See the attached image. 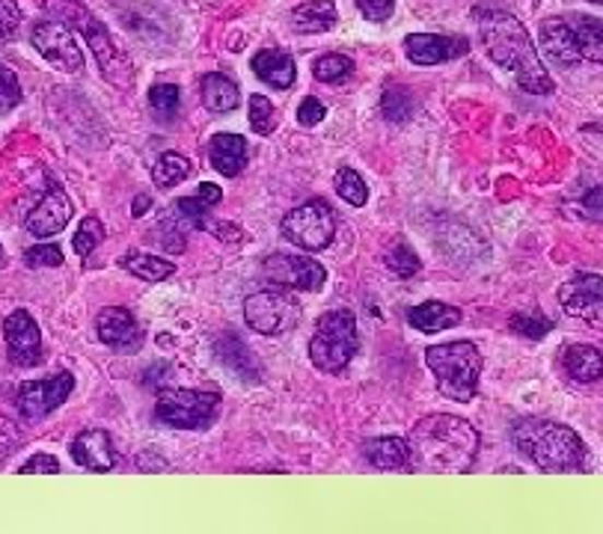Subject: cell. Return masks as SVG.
<instances>
[{"instance_id": "6da1fadb", "label": "cell", "mask_w": 603, "mask_h": 534, "mask_svg": "<svg viewBox=\"0 0 603 534\" xmlns=\"http://www.w3.org/2000/svg\"><path fill=\"white\" fill-rule=\"evenodd\" d=\"M478 36L487 57L506 72L515 74L520 90L532 95H551L556 90L551 72L544 69L539 48L530 39L527 27L511 12L482 10L478 12Z\"/></svg>"}, {"instance_id": "7a4b0ae2", "label": "cell", "mask_w": 603, "mask_h": 534, "mask_svg": "<svg viewBox=\"0 0 603 534\" xmlns=\"http://www.w3.org/2000/svg\"><path fill=\"white\" fill-rule=\"evenodd\" d=\"M411 466L423 472H470L478 458V430L461 416L435 413L407 434Z\"/></svg>"}, {"instance_id": "3957f363", "label": "cell", "mask_w": 603, "mask_h": 534, "mask_svg": "<svg viewBox=\"0 0 603 534\" xmlns=\"http://www.w3.org/2000/svg\"><path fill=\"white\" fill-rule=\"evenodd\" d=\"M511 442L541 472H580L589 458L580 434L553 419L515 422Z\"/></svg>"}, {"instance_id": "277c9868", "label": "cell", "mask_w": 603, "mask_h": 534, "mask_svg": "<svg viewBox=\"0 0 603 534\" xmlns=\"http://www.w3.org/2000/svg\"><path fill=\"white\" fill-rule=\"evenodd\" d=\"M43 12L54 22H63L69 31H78L90 43V51L96 54L98 72L107 84L117 90H131L134 86V66L128 54L114 43V36L105 24L98 22L93 12L78 0H43Z\"/></svg>"}, {"instance_id": "5b68a950", "label": "cell", "mask_w": 603, "mask_h": 534, "mask_svg": "<svg viewBox=\"0 0 603 534\" xmlns=\"http://www.w3.org/2000/svg\"><path fill=\"white\" fill-rule=\"evenodd\" d=\"M541 51L556 66H603V19L582 12L553 15L539 31Z\"/></svg>"}, {"instance_id": "8992f818", "label": "cell", "mask_w": 603, "mask_h": 534, "mask_svg": "<svg viewBox=\"0 0 603 534\" xmlns=\"http://www.w3.org/2000/svg\"><path fill=\"white\" fill-rule=\"evenodd\" d=\"M425 366L431 368L437 380V392L458 404H470L478 392L482 378V351L473 342H449L425 351Z\"/></svg>"}, {"instance_id": "52a82bcc", "label": "cell", "mask_w": 603, "mask_h": 534, "mask_svg": "<svg viewBox=\"0 0 603 534\" xmlns=\"http://www.w3.org/2000/svg\"><path fill=\"white\" fill-rule=\"evenodd\" d=\"M360 351V333H357V318L348 309H333L318 318L316 333L309 339V363L324 371L339 375L342 368Z\"/></svg>"}, {"instance_id": "ba28073f", "label": "cell", "mask_w": 603, "mask_h": 534, "mask_svg": "<svg viewBox=\"0 0 603 534\" xmlns=\"http://www.w3.org/2000/svg\"><path fill=\"white\" fill-rule=\"evenodd\" d=\"M221 407L217 392H202V389H161L155 401V419L161 425L179 430L209 428Z\"/></svg>"}, {"instance_id": "9c48e42d", "label": "cell", "mask_w": 603, "mask_h": 534, "mask_svg": "<svg viewBox=\"0 0 603 534\" xmlns=\"http://www.w3.org/2000/svg\"><path fill=\"white\" fill-rule=\"evenodd\" d=\"M280 235L307 252L328 250L336 238V211L328 200H309L292 209L280 223Z\"/></svg>"}, {"instance_id": "30bf717a", "label": "cell", "mask_w": 603, "mask_h": 534, "mask_svg": "<svg viewBox=\"0 0 603 534\" xmlns=\"http://www.w3.org/2000/svg\"><path fill=\"white\" fill-rule=\"evenodd\" d=\"M244 321L250 330L262 335L288 333L300 321V304L295 294L283 292V288H265L244 300Z\"/></svg>"}, {"instance_id": "8fae6325", "label": "cell", "mask_w": 603, "mask_h": 534, "mask_svg": "<svg viewBox=\"0 0 603 534\" xmlns=\"http://www.w3.org/2000/svg\"><path fill=\"white\" fill-rule=\"evenodd\" d=\"M561 312L582 324L603 330V276L601 273H574L559 288Z\"/></svg>"}, {"instance_id": "7c38bea8", "label": "cell", "mask_w": 603, "mask_h": 534, "mask_svg": "<svg viewBox=\"0 0 603 534\" xmlns=\"http://www.w3.org/2000/svg\"><path fill=\"white\" fill-rule=\"evenodd\" d=\"M31 43L33 48L43 54L48 63L57 66L60 72L78 74L84 69V54H81L78 43H74V33L69 31L63 22H54V19L39 22L33 27Z\"/></svg>"}, {"instance_id": "4fadbf2b", "label": "cell", "mask_w": 603, "mask_h": 534, "mask_svg": "<svg viewBox=\"0 0 603 534\" xmlns=\"http://www.w3.org/2000/svg\"><path fill=\"white\" fill-rule=\"evenodd\" d=\"M262 271L274 285L295 288V292H318L328 280L324 264H318L309 256H288V252H271L262 262Z\"/></svg>"}, {"instance_id": "5bb4252c", "label": "cell", "mask_w": 603, "mask_h": 534, "mask_svg": "<svg viewBox=\"0 0 603 534\" xmlns=\"http://www.w3.org/2000/svg\"><path fill=\"white\" fill-rule=\"evenodd\" d=\"M74 389V378L69 371H57L48 380H27L19 387V413L27 422L45 419L48 413L60 407Z\"/></svg>"}, {"instance_id": "9a60e30c", "label": "cell", "mask_w": 603, "mask_h": 534, "mask_svg": "<svg viewBox=\"0 0 603 534\" xmlns=\"http://www.w3.org/2000/svg\"><path fill=\"white\" fill-rule=\"evenodd\" d=\"M3 339H7V354H10L12 366L31 368L43 359V333L31 312L15 309L3 321Z\"/></svg>"}, {"instance_id": "2e32d148", "label": "cell", "mask_w": 603, "mask_h": 534, "mask_svg": "<svg viewBox=\"0 0 603 534\" xmlns=\"http://www.w3.org/2000/svg\"><path fill=\"white\" fill-rule=\"evenodd\" d=\"M72 197L66 193L63 185H48V193H45L39 205L27 214V232H31L33 238H54V235H60V232L69 226L72 221Z\"/></svg>"}, {"instance_id": "e0dca14e", "label": "cell", "mask_w": 603, "mask_h": 534, "mask_svg": "<svg viewBox=\"0 0 603 534\" xmlns=\"http://www.w3.org/2000/svg\"><path fill=\"white\" fill-rule=\"evenodd\" d=\"M404 54L413 66H440L470 54L464 36H440V33H411L404 39Z\"/></svg>"}, {"instance_id": "ac0fdd59", "label": "cell", "mask_w": 603, "mask_h": 534, "mask_svg": "<svg viewBox=\"0 0 603 534\" xmlns=\"http://www.w3.org/2000/svg\"><path fill=\"white\" fill-rule=\"evenodd\" d=\"M96 333L107 347H117L122 354H134L143 345V330L126 306H105L96 315Z\"/></svg>"}, {"instance_id": "d6986e66", "label": "cell", "mask_w": 603, "mask_h": 534, "mask_svg": "<svg viewBox=\"0 0 603 534\" xmlns=\"http://www.w3.org/2000/svg\"><path fill=\"white\" fill-rule=\"evenodd\" d=\"M69 451H72V461L90 472H110L117 466L114 440H110V434L102 428L81 430L72 440V446H69Z\"/></svg>"}, {"instance_id": "ffe728a7", "label": "cell", "mask_w": 603, "mask_h": 534, "mask_svg": "<svg viewBox=\"0 0 603 534\" xmlns=\"http://www.w3.org/2000/svg\"><path fill=\"white\" fill-rule=\"evenodd\" d=\"M256 78H262L268 86L274 90H288L297 81V66L292 54L280 51V48H265L253 57Z\"/></svg>"}, {"instance_id": "44dd1931", "label": "cell", "mask_w": 603, "mask_h": 534, "mask_svg": "<svg viewBox=\"0 0 603 534\" xmlns=\"http://www.w3.org/2000/svg\"><path fill=\"white\" fill-rule=\"evenodd\" d=\"M288 24H292V31L304 33V36L328 33L336 27V7H333V0H307L292 10Z\"/></svg>"}, {"instance_id": "7402d4cb", "label": "cell", "mask_w": 603, "mask_h": 534, "mask_svg": "<svg viewBox=\"0 0 603 534\" xmlns=\"http://www.w3.org/2000/svg\"><path fill=\"white\" fill-rule=\"evenodd\" d=\"M565 375L577 383H598L603 378V354L594 345H571L561 354Z\"/></svg>"}, {"instance_id": "603a6c76", "label": "cell", "mask_w": 603, "mask_h": 534, "mask_svg": "<svg viewBox=\"0 0 603 534\" xmlns=\"http://www.w3.org/2000/svg\"><path fill=\"white\" fill-rule=\"evenodd\" d=\"M200 98L205 110H212V114H233L235 107L241 105V90H238L233 78L212 72L202 78Z\"/></svg>"}, {"instance_id": "cb8c5ba5", "label": "cell", "mask_w": 603, "mask_h": 534, "mask_svg": "<svg viewBox=\"0 0 603 534\" xmlns=\"http://www.w3.org/2000/svg\"><path fill=\"white\" fill-rule=\"evenodd\" d=\"M209 161L221 176H238L247 167V140L238 134H217L209 146Z\"/></svg>"}, {"instance_id": "d4e9b609", "label": "cell", "mask_w": 603, "mask_h": 534, "mask_svg": "<svg viewBox=\"0 0 603 534\" xmlns=\"http://www.w3.org/2000/svg\"><path fill=\"white\" fill-rule=\"evenodd\" d=\"M363 458L378 470H404L411 466V449L402 437H375L363 442Z\"/></svg>"}, {"instance_id": "484cf974", "label": "cell", "mask_w": 603, "mask_h": 534, "mask_svg": "<svg viewBox=\"0 0 603 534\" xmlns=\"http://www.w3.org/2000/svg\"><path fill=\"white\" fill-rule=\"evenodd\" d=\"M461 318H464V315H461L458 306L437 304V300L413 306L411 312H407V321H411L413 330H419V333H440L446 327L461 324Z\"/></svg>"}, {"instance_id": "4316f807", "label": "cell", "mask_w": 603, "mask_h": 534, "mask_svg": "<svg viewBox=\"0 0 603 534\" xmlns=\"http://www.w3.org/2000/svg\"><path fill=\"white\" fill-rule=\"evenodd\" d=\"M119 268L128 271L131 276H138L143 283H164L176 273V264L169 259H161V256H146V252L131 250L119 259Z\"/></svg>"}, {"instance_id": "83f0119b", "label": "cell", "mask_w": 603, "mask_h": 534, "mask_svg": "<svg viewBox=\"0 0 603 534\" xmlns=\"http://www.w3.org/2000/svg\"><path fill=\"white\" fill-rule=\"evenodd\" d=\"M214 351H217V356H221L223 366H229L233 371L244 375L247 380L259 378V366H256L253 354L247 351V345H244L241 339H235V335H221V339H217V345H214Z\"/></svg>"}, {"instance_id": "f1b7e54d", "label": "cell", "mask_w": 603, "mask_h": 534, "mask_svg": "<svg viewBox=\"0 0 603 534\" xmlns=\"http://www.w3.org/2000/svg\"><path fill=\"white\" fill-rule=\"evenodd\" d=\"M191 169L193 164L185 155H179V152H164V155H158V161L152 164V181H155L161 190H169L191 176Z\"/></svg>"}, {"instance_id": "f546056e", "label": "cell", "mask_w": 603, "mask_h": 534, "mask_svg": "<svg viewBox=\"0 0 603 534\" xmlns=\"http://www.w3.org/2000/svg\"><path fill=\"white\" fill-rule=\"evenodd\" d=\"M312 74L321 84H345L354 78V60L345 54H324L312 66Z\"/></svg>"}, {"instance_id": "4dcf8cb0", "label": "cell", "mask_w": 603, "mask_h": 534, "mask_svg": "<svg viewBox=\"0 0 603 534\" xmlns=\"http://www.w3.org/2000/svg\"><path fill=\"white\" fill-rule=\"evenodd\" d=\"M333 185H336L339 197L348 202V205H354V209H363V205L369 202V188H366V181H363L354 169L348 167L339 169L336 178H333Z\"/></svg>"}, {"instance_id": "1f68e13d", "label": "cell", "mask_w": 603, "mask_h": 534, "mask_svg": "<svg viewBox=\"0 0 603 534\" xmlns=\"http://www.w3.org/2000/svg\"><path fill=\"white\" fill-rule=\"evenodd\" d=\"M102 241H105V223L98 221V217H84L81 226H78V232H74L72 247L74 252H78V256L86 262V259H90V252H96V247Z\"/></svg>"}, {"instance_id": "d6a6232c", "label": "cell", "mask_w": 603, "mask_h": 534, "mask_svg": "<svg viewBox=\"0 0 603 534\" xmlns=\"http://www.w3.org/2000/svg\"><path fill=\"white\" fill-rule=\"evenodd\" d=\"M181 105V93L179 86L173 84H155L149 90V107L161 116V119H173L179 114Z\"/></svg>"}, {"instance_id": "836d02e7", "label": "cell", "mask_w": 603, "mask_h": 534, "mask_svg": "<svg viewBox=\"0 0 603 534\" xmlns=\"http://www.w3.org/2000/svg\"><path fill=\"white\" fill-rule=\"evenodd\" d=\"M250 128L262 137L274 134L276 107L271 105V98H265V95H250Z\"/></svg>"}, {"instance_id": "e575fe53", "label": "cell", "mask_w": 603, "mask_h": 534, "mask_svg": "<svg viewBox=\"0 0 603 534\" xmlns=\"http://www.w3.org/2000/svg\"><path fill=\"white\" fill-rule=\"evenodd\" d=\"M381 114L387 116L390 122H404V119L413 114L411 93L402 90V86H390L381 98Z\"/></svg>"}, {"instance_id": "d590c367", "label": "cell", "mask_w": 603, "mask_h": 534, "mask_svg": "<svg viewBox=\"0 0 603 534\" xmlns=\"http://www.w3.org/2000/svg\"><path fill=\"white\" fill-rule=\"evenodd\" d=\"M387 268H390L395 276H413V273L419 271V256L411 250V247H404V244H395L390 252H387Z\"/></svg>"}, {"instance_id": "8d00e7d4", "label": "cell", "mask_w": 603, "mask_h": 534, "mask_svg": "<svg viewBox=\"0 0 603 534\" xmlns=\"http://www.w3.org/2000/svg\"><path fill=\"white\" fill-rule=\"evenodd\" d=\"M22 98H24V90L22 84H19L15 72L7 69V66H0V114H7V110H12V107L22 105Z\"/></svg>"}, {"instance_id": "74e56055", "label": "cell", "mask_w": 603, "mask_h": 534, "mask_svg": "<svg viewBox=\"0 0 603 534\" xmlns=\"http://www.w3.org/2000/svg\"><path fill=\"white\" fill-rule=\"evenodd\" d=\"M209 205L205 202H200L197 197H181V200H176V214H179L181 221L188 223V226H193V229H205L209 226Z\"/></svg>"}, {"instance_id": "f35d334b", "label": "cell", "mask_w": 603, "mask_h": 534, "mask_svg": "<svg viewBox=\"0 0 603 534\" xmlns=\"http://www.w3.org/2000/svg\"><path fill=\"white\" fill-rule=\"evenodd\" d=\"M24 264L27 268H60L63 264V250L57 244H36L24 252Z\"/></svg>"}, {"instance_id": "ab89813d", "label": "cell", "mask_w": 603, "mask_h": 534, "mask_svg": "<svg viewBox=\"0 0 603 534\" xmlns=\"http://www.w3.org/2000/svg\"><path fill=\"white\" fill-rule=\"evenodd\" d=\"M511 330L520 335H527V339H544V335L551 333L553 324L547 318H530V315H515L511 318Z\"/></svg>"}, {"instance_id": "60d3db41", "label": "cell", "mask_w": 603, "mask_h": 534, "mask_svg": "<svg viewBox=\"0 0 603 534\" xmlns=\"http://www.w3.org/2000/svg\"><path fill=\"white\" fill-rule=\"evenodd\" d=\"M22 24V7L15 0H0V43L10 39Z\"/></svg>"}, {"instance_id": "b9f144b4", "label": "cell", "mask_w": 603, "mask_h": 534, "mask_svg": "<svg viewBox=\"0 0 603 534\" xmlns=\"http://www.w3.org/2000/svg\"><path fill=\"white\" fill-rule=\"evenodd\" d=\"M324 114H328V107L321 105L316 95H309V98H304L300 107H297V122L304 128H312L324 119Z\"/></svg>"}, {"instance_id": "7bdbcfd3", "label": "cell", "mask_w": 603, "mask_h": 534, "mask_svg": "<svg viewBox=\"0 0 603 534\" xmlns=\"http://www.w3.org/2000/svg\"><path fill=\"white\" fill-rule=\"evenodd\" d=\"M357 7L369 22H387L395 10V0H357Z\"/></svg>"}, {"instance_id": "ee69618b", "label": "cell", "mask_w": 603, "mask_h": 534, "mask_svg": "<svg viewBox=\"0 0 603 534\" xmlns=\"http://www.w3.org/2000/svg\"><path fill=\"white\" fill-rule=\"evenodd\" d=\"M22 475H36V472H48V475H57L60 472V461L54 454H33L31 461H24Z\"/></svg>"}, {"instance_id": "f6af8a7d", "label": "cell", "mask_w": 603, "mask_h": 534, "mask_svg": "<svg viewBox=\"0 0 603 534\" xmlns=\"http://www.w3.org/2000/svg\"><path fill=\"white\" fill-rule=\"evenodd\" d=\"M205 229L212 232L214 238H221V241L226 244H235L241 241V226H235V223H226V221H209V226Z\"/></svg>"}, {"instance_id": "bcb514c9", "label": "cell", "mask_w": 603, "mask_h": 534, "mask_svg": "<svg viewBox=\"0 0 603 534\" xmlns=\"http://www.w3.org/2000/svg\"><path fill=\"white\" fill-rule=\"evenodd\" d=\"M138 466L140 472H164L167 470V461L161 454H155V451H143L138 458Z\"/></svg>"}, {"instance_id": "7dc6e473", "label": "cell", "mask_w": 603, "mask_h": 534, "mask_svg": "<svg viewBox=\"0 0 603 534\" xmlns=\"http://www.w3.org/2000/svg\"><path fill=\"white\" fill-rule=\"evenodd\" d=\"M197 200L205 202L209 209H214V205L223 200V190L217 188V185H212V181H202L200 190H197Z\"/></svg>"}, {"instance_id": "c3c4849f", "label": "cell", "mask_w": 603, "mask_h": 534, "mask_svg": "<svg viewBox=\"0 0 603 534\" xmlns=\"http://www.w3.org/2000/svg\"><path fill=\"white\" fill-rule=\"evenodd\" d=\"M149 209H152V197H149V193L134 197V205H131V214H134V217H143Z\"/></svg>"}, {"instance_id": "681fc988", "label": "cell", "mask_w": 603, "mask_h": 534, "mask_svg": "<svg viewBox=\"0 0 603 534\" xmlns=\"http://www.w3.org/2000/svg\"><path fill=\"white\" fill-rule=\"evenodd\" d=\"M586 209L592 211V214H603V188L594 190L592 197L586 200Z\"/></svg>"}, {"instance_id": "f907efd6", "label": "cell", "mask_w": 603, "mask_h": 534, "mask_svg": "<svg viewBox=\"0 0 603 534\" xmlns=\"http://www.w3.org/2000/svg\"><path fill=\"white\" fill-rule=\"evenodd\" d=\"M0 264H3V250H0Z\"/></svg>"}, {"instance_id": "816d5d0a", "label": "cell", "mask_w": 603, "mask_h": 534, "mask_svg": "<svg viewBox=\"0 0 603 534\" xmlns=\"http://www.w3.org/2000/svg\"><path fill=\"white\" fill-rule=\"evenodd\" d=\"M592 3H603V0H592Z\"/></svg>"}]
</instances>
